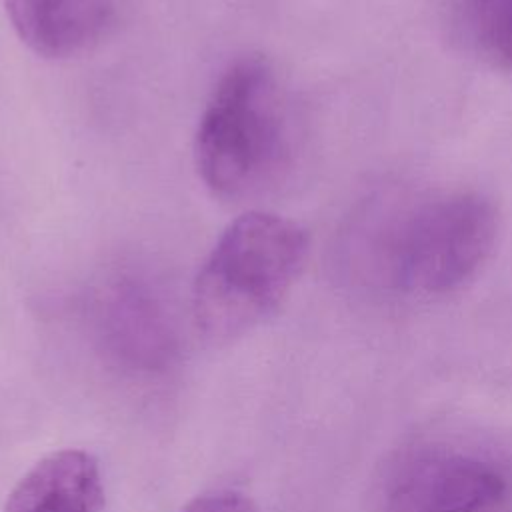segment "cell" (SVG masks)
Returning <instances> with one entry per match:
<instances>
[{"instance_id": "6da1fadb", "label": "cell", "mask_w": 512, "mask_h": 512, "mask_svg": "<svg viewBox=\"0 0 512 512\" xmlns=\"http://www.w3.org/2000/svg\"><path fill=\"white\" fill-rule=\"evenodd\" d=\"M498 230V210L482 192L434 188L372 202L344 250L374 286L430 298L468 284L492 256Z\"/></svg>"}, {"instance_id": "7a4b0ae2", "label": "cell", "mask_w": 512, "mask_h": 512, "mask_svg": "<svg viewBox=\"0 0 512 512\" xmlns=\"http://www.w3.org/2000/svg\"><path fill=\"white\" fill-rule=\"evenodd\" d=\"M296 152L290 98L262 54L232 60L218 76L194 132V166L210 194L244 204L274 190Z\"/></svg>"}, {"instance_id": "3957f363", "label": "cell", "mask_w": 512, "mask_h": 512, "mask_svg": "<svg viewBox=\"0 0 512 512\" xmlns=\"http://www.w3.org/2000/svg\"><path fill=\"white\" fill-rule=\"evenodd\" d=\"M308 250V232L280 214L248 210L232 220L192 284L202 336L232 342L272 318L298 282Z\"/></svg>"}, {"instance_id": "277c9868", "label": "cell", "mask_w": 512, "mask_h": 512, "mask_svg": "<svg viewBox=\"0 0 512 512\" xmlns=\"http://www.w3.org/2000/svg\"><path fill=\"white\" fill-rule=\"evenodd\" d=\"M506 472L490 458L448 444H418L386 466L378 512H494L508 494Z\"/></svg>"}, {"instance_id": "5b68a950", "label": "cell", "mask_w": 512, "mask_h": 512, "mask_svg": "<svg viewBox=\"0 0 512 512\" xmlns=\"http://www.w3.org/2000/svg\"><path fill=\"white\" fill-rule=\"evenodd\" d=\"M4 8L16 36L36 56L70 60L104 38L116 0H4Z\"/></svg>"}, {"instance_id": "8992f818", "label": "cell", "mask_w": 512, "mask_h": 512, "mask_svg": "<svg viewBox=\"0 0 512 512\" xmlns=\"http://www.w3.org/2000/svg\"><path fill=\"white\" fill-rule=\"evenodd\" d=\"M104 504L96 456L64 448L40 458L16 482L2 512H104Z\"/></svg>"}, {"instance_id": "52a82bcc", "label": "cell", "mask_w": 512, "mask_h": 512, "mask_svg": "<svg viewBox=\"0 0 512 512\" xmlns=\"http://www.w3.org/2000/svg\"><path fill=\"white\" fill-rule=\"evenodd\" d=\"M460 14L472 48L512 76V0H462Z\"/></svg>"}, {"instance_id": "ba28073f", "label": "cell", "mask_w": 512, "mask_h": 512, "mask_svg": "<svg viewBox=\"0 0 512 512\" xmlns=\"http://www.w3.org/2000/svg\"><path fill=\"white\" fill-rule=\"evenodd\" d=\"M180 512H260V508L244 492L212 490L190 500Z\"/></svg>"}]
</instances>
